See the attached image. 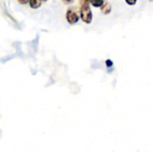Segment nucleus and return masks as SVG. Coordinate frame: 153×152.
<instances>
[{
    "label": "nucleus",
    "mask_w": 153,
    "mask_h": 152,
    "mask_svg": "<svg viewBox=\"0 0 153 152\" xmlns=\"http://www.w3.org/2000/svg\"><path fill=\"white\" fill-rule=\"evenodd\" d=\"M80 17L85 23H91L92 21V13L88 0H80Z\"/></svg>",
    "instance_id": "nucleus-1"
},
{
    "label": "nucleus",
    "mask_w": 153,
    "mask_h": 152,
    "mask_svg": "<svg viewBox=\"0 0 153 152\" xmlns=\"http://www.w3.org/2000/svg\"><path fill=\"white\" fill-rule=\"evenodd\" d=\"M65 17L69 24H75L79 21V15L74 9H68L66 12Z\"/></svg>",
    "instance_id": "nucleus-2"
},
{
    "label": "nucleus",
    "mask_w": 153,
    "mask_h": 152,
    "mask_svg": "<svg viewBox=\"0 0 153 152\" xmlns=\"http://www.w3.org/2000/svg\"><path fill=\"white\" fill-rule=\"evenodd\" d=\"M100 10L104 14H108L111 12V5L108 2H104V4L100 7Z\"/></svg>",
    "instance_id": "nucleus-3"
},
{
    "label": "nucleus",
    "mask_w": 153,
    "mask_h": 152,
    "mask_svg": "<svg viewBox=\"0 0 153 152\" xmlns=\"http://www.w3.org/2000/svg\"><path fill=\"white\" fill-rule=\"evenodd\" d=\"M45 1H47V0H30V6L31 8H33V9H37V8H39V7L41 5V4H42L43 2H45Z\"/></svg>",
    "instance_id": "nucleus-4"
},
{
    "label": "nucleus",
    "mask_w": 153,
    "mask_h": 152,
    "mask_svg": "<svg viewBox=\"0 0 153 152\" xmlns=\"http://www.w3.org/2000/svg\"><path fill=\"white\" fill-rule=\"evenodd\" d=\"M91 4H92L94 7H101L104 4V0H88Z\"/></svg>",
    "instance_id": "nucleus-5"
},
{
    "label": "nucleus",
    "mask_w": 153,
    "mask_h": 152,
    "mask_svg": "<svg viewBox=\"0 0 153 152\" xmlns=\"http://www.w3.org/2000/svg\"><path fill=\"white\" fill-rule=\"evenodd\" d=\"M126 2L129 4V5H134L137 2V0H126Z\"/></svg>",
    "instance_id": "nucleus-6"
},
{
    "label": "nucleus",
    "mask_w": 153,
    "mask_h": 152,
    "mask_svg": "<svg viewBox=\"0 0 153 152\" xmlns=\"http://www.w3.org/2000/svg\"><path fill=\"white\" fill-rule=\"evenodd\" d=\"M106 65H107L108 67H111V66L113 65V62H112L111 60H107V61H106Z\"/></svg>",
    "instance_id": "nucleus-7"
},
{
    "label": "nucleus",
    "mask_w": 153,
    "mask_h": 152,
    "mask_svg": "<svg viewBox=\"0 0 153 152\" xmlns=\"http://www.w3.org/2000/svg\"><path fill=\"white\" fill-rule=\"evenodd\" d=\"M30 0H18V2L20 3V4H30Z\"/></svg>",
    "instance_id": "nucleus-8"
},
{
    "label": "nucleus",
    "mask_w": 153,
    "mask_h": 152,
    "mask_svg": "<svg viewBox=\"0 0 153 152\" xmlns=\"http://www.w3.org/2000/svg\"><path fill=\"white\" fill-rule=\"evenodd\" d=\"M64 3H65V4H72L74 0H62Z\"/></svg>",
    "instance_id": "nucleus-9"
}]
</instances>
